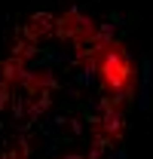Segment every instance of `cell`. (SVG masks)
<instances>
[{"instance_id": "1", "label": "cell", "mask_w": 153, "mask_h": 159, "mask_svg": "<svg viewBox=\"0 0 153 159\" xmlns=\"http://www.w3.org/2000/svg\"><path fill=\"white\" fill-rule=\"evenodd\" d=\"M141 58L86 6L37 9L0 52V159H114L132 129Z\"/></svg>"}]
</instances>
